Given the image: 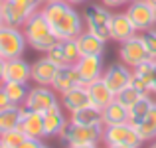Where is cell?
Listing matches in <instances>:
<instances>
[{"mask_svg":"<svg viewBox=\"0 0 156 148\" xmlns=\"http://www.w3.org/2000/svg\"><path fill=\"white\" fill-rule=\"evenodd\" d=\"M42 14L46 16L51 32L57 40H77L85 32L83 14L73 8V4L65 0H55L42 6Z\"/></svg>","mask_w":156,"mask_h":148,"instance_id":"6da1fadb","label":"cell"},{"mask_svg":"<svg viewBox=\"0 0 156 148\" xmlns=\"http://www.w3.org/2000/svg\"><path fill=\"white\" fill-rule=\"evenodd\" d=\"M22 30H24V36L28 40V46H32L34 49H38V51H50L59 42L57 36L51 32L46 16L42 14V10L34 12L28 18V22L22 26Z\"/></svg>","mask_w":156,"mask_h":148,"instance_id":"7a4b0ae2","label":"cell"},{"mask_svg":"<svg viewBox=\"0 0 156 148\" xmlns=\"http://www.w3.org/2000/svg\"><path fill=\"white\" fill-rule=\"evenodd\" d=\"M113 16L115 14H111V8L103 6V4H87L83 10L85 30L95 34L103 42H109V40H113V34H111Z\"/></svg>","mask_w":156,"mask_h":148,"instance_id":"3957f363","label":"cell"},{"mask_svg":"<svg viewBox=\"0 0 156 148\" xmlns=\"http://www.w3.org/2000/svg\"><path fill=\"white\" fill-rule=\"evenodd\" d=\"M103 142L105 144H125L130 148H140L144 144V140L138 134L136 126H133L130 122L103 126Z\"/></svg>","mask_w":156,"mask_h":148,"instance_id":"277c9868","label":"cell"},{"mask_svg":"<svg viewBox=\"0 0 156 148\" xmlns=\"http://www.w3.org/2000/svg\"><path fill=\"white\" fill-rule=\"evenodd\" d=\"M26 46H28V40L24 36L22 28H12V26L0 28V57L2 59L22 57Z\"/></svg>","mask_w":156,"mask_h":148,"instance_id":"5b68a950","label":"cell"},{"mask_svg":"<svg viewBox=\"0 0 156 148\" xmlns=\"http://www.w3.org/2000/svg\"><path fill=\"white\" fill-rule=\"evenodd\" d=\"M59 138L65 144H97L103 140V126H81L67 121Z\"/></svg>","mask_w":156,"mask_h":148,"instance_id":"8992f818","label":"cell"},{"mask_svg":"<svg viewBox=\"0 0 156 148\" xmlns=\"http://www.w3.org/2000/svg\"><path fill=\"white\" fill-rule=\"evenodd\" d=\"M30 0H4L2 2V14H4V26L22 28L28 22L34 12H38Z\"/></svg>","mask_w":156,"mask_h":148,"instance_id":"52a82bcc","label":"cell"},{"mask_svg":"<svg viewBox=\"0 0 156 148\" xmlns=\"http://www.w3.org/2000/svg\"><path fill=\"white\" fill-rule=\"evenodd\" d=\"M59 99H57V93L53 91L50 85H36V87L30 89L26 97V103H24V109L30 111H38V113L46 115L48 111L59 107Z\"/></svg>","mask_w":156,"mask_h":148,"instance_id":"ba28073f","label":"cell"},{"mask_svg":"<svg viewBox=\"0 0 156 148\" xmlns=\"http://www.w3.org/2000/svg\"><path fill=\"white\" fill-rule=\"evenodd\" d=\"M119 57H121V61L125 65H129V67H136L142 61L152 59L144 40H142V36H138V34L121 44V48H119Z\"/></svg>","mask_w":156,"mask_h":148,"instance_id":"9c48e42d","label":"cell"},{"mask_svg":"<svg viewBox=\"0 0 156 148\" xmlns=\"http://www.w3.org/2000/svg\"><path fill=\"white\" fill-rule=\"evenodd\" d=\"M126 16L130 18V22L134 24V28L138 32H146L156 26L154 6H150L146 0H133V2H129Z\"/></svg>","mask_w":156,"mask_h":148,"instance_id":"30bf717a","label":"cell"},{"mask_svg":"<svg viewBox=\"0 0 156 148\" xmlns=\"http://www.w3.org/2000/svg\"><path fill=\"white\" fill-rule=\"evenodd\" d=\"M103 81L109 85V89L117 95L121 93L122 89H126L133 81V67L125 63H115V65H109V67L103 71Z\"/></svg>","mask_w":156,"mask_h":148,"instance_id":"8fae6325","label":"cell"},{"mask_svg":"<svg viewBox=\"0 0 156 148\" xmlns=\"http://www.w3.org/2000/svg\"><path fill=\"white\" fill-rule=\"evenodd\" d=\"M77 71L81 77V85H89L95 79L103 77L105 65H103V55H81L79 61L75 63Z\"/></svg>","mask_w":156,"mask_h":148,"instance_id":"7c38bea8","label":"cell"},{"mask_svg":"<svg viewBox=\"0 0 156 148\" xmlns=\"http://www.w3.org/2000/svg\"><path fill=\"white\" fill-rule=\"evenodd\" d=\"M18 129L22 130L28 138H38V140H44V138H46V134H44V115L38 113V111L24 109Z\"/></svg>","mask_w":156,"mask_h":148,"instance_id":"4fadbf2b","label":"cell"},{"mask_svg":"<svg viewBox=\"0 0 156 148\" xmlns=\"http://www.w3.org/2000/svg\"><path fill=\"white\" fill-rule=\"evenodd\" d=\"M77 85H81V77H79V71H77L75 65L59 67L57 73H55V77H53V81H51V89L57 93V95H61V93L77 87Z\"/></svg>","mask_w":156,"mask_h":148,"instance_id":"5bb4252c","label":"cell"},{"mask_svg":"<svg viewBox=\"0 0 156 148\" xmlns=\"http://www.w3.org/2000/svg\"><path fill=\"white\" fill-rule=\"evenodd\" d=\"M87 87V93H89V101H91L93 107H97V109H107V107L111 105V103L115 101V93L109 89V85L103 81V77H99V79H95L93 83L85 85Z\"/></svg>","mask_w":156,"mask_h":148,"instance_id":"9a60e30c","label":"cell"},{"mask_svg":"<svg viewBox=\"0 0 156 148\" xmlns=\"http://www.w3.org/2000/svg\"><path fill=\"white\" fill-rule=\"evenodd\" d=\"M32 79V65L24 61L22 57H14V59H6L4 65V81H20V83H28Z\"/></svg>","mask_w":156,"mask_h":148,"instance_id":"2e32d148","label":"cell"},{"mask_svg":"<svg viewBox=\"0 0 156 148\" xmlns=\"http://www.w3.org/2000/svg\"><path fill=\"white\" fill-rule=\"evenodd\" d=\"M59 97H61L59 99L61 107H63L65 111H69V113L79 111V109H83V107L91 105V101H89V93H87V87H85V85H77V87L61 93Z\"/></svg>","mask_w":156,"mask_h":148,"instance_id":"e0dca14e","label":"cell"},{"mask_svg":"<svg viewBox=\"0 0 156 148\" xmlns=\"http://www.w3.org/2000/svg\"><path fill=\"white\" fill-rule=\"evenodd\" d=\"M57 65L53 63L50 57H40L38 61L32 63V81H36L38 85H50L51 87V81L57 73Z\"/></svg>","mask_w":156,"mask_h":148,"instance_id":"ac0fdd59","label":"cell"},{"mask_svg":"<svg viewBox=\"0 0 156 148\" xmlns=\"http://www.w3.org/2000/svg\"><path fill=\"white\" fill-rule=\"evenodd\" d=\"M111 34H113V40L119 44L130 40L133 36L138 34V30L134 28V24L130 22V18L126 16V12H119V14L113 16V26H111Z\"/></svg>","mask_w":156,"mask_h":148,"instance_id":"d6986e66","label":"cell"},{"mask_svg":"<svg viewBox=\"0 0 156 148\" xmlns=\"http://www.w3.org/2000/svg\"><path fill=\"white\" fill-rule=\"evenodd\" d=\"M65 125H67V118L63 117V107L61 105L44 115V134H46V138L59 136Z\"/></svg>","mask_w":156,"mask_h":148,"instance_id":"ffe728a7","label":"cell"},{"mask_svg":"<svg viewBox=\"0 0 156 148\" xmlns=\"http://www.w3.org/2000/svg\"><path fill=\"white\" fill-rule=\"evenodd\" d=\"M69 122H75L81 126H103V113H101V109L89 105L69 113Z\"/></svg>","mask_w":156,"mask_h":148,"instance_id":"44dd1931","label":"cell"},{"mask_svg":"<svg viewBox=\"0 0 156 148\" xmlns=\"http://www.w3.org/2000/svg\"><path fill=\"white\" fill-rule=\"evenodd\" d=\"M105 44L101 38H97L95 34L85 30L83 34L77 38V46H79L81 55H103L105 53Z\"/></svg>","mask_w":156,"mask_h":148,"instance_id":"7402d4cb","label":"cell"},{"mask_svg":"<svg viewBox=\"0 0 156 148\" xmlns=\"http://www.w3.org/2000/svg\"><path fill=\"white\" fill-rule=\"evenodd\" d=\"M0 87L4 89V93L8 95L12 105L24 107L26 97H28V93H30L28 83H20V81H4V83H0Z\"/></svg>","mask_w":156,"mask_h":148,"instance_id":"603a6c76","label":"cell"},{"mask_svg":"<svg viewBox=\"0 0 156 148\" xmlns=\"http://www.w3.org/2000/svg\"><path fill=\"white\" fill-rule=\"evenodd\" d=\"M103 113V126L111 125H121V122H129V109L121 105V103L113 101L107 109L101 111Z\"/></svg>","mask_w":156,"mask_h":148,"instance_id":"cb8c5ba5","label":"cell"},{"mask_svg":"<svg viewBox=\"0 0 156 148\" xmlns=\"http://www.w3.org/2000/svg\"><path fill=\"white\" fill-rule=\"evenodd\" d=\"M152 103H154L152 95H142L140 99H138V101L129 109V122H130V125H133V126H138V125H140V122L144 121V117L148 115Z\"/></svg>","mask_w":156,"mask_h":148,"instance_id":"d4e9b609","label":"cell"},{"mask_svg":"<svg viewBox=\"0 0 156 148\" xmlns=\"http://www.w3.org/2000/svg\"><path fill=\"white\" fill-rule=\"evenodd\" d=\"M22 113H24V107H18V105H10L0 111V134L6 132V130L16 129L20 125Z\"/></svg>","mask_w":156,"mask_h":148,"instance_id":"484cf974","label":"cell"},{"mask_svg":"<svg viewBox=\"0 0 156 148\" xmlns=\"http://www.w3.org/2000/svg\"><path fill=\"white\" fill-rule=\"evenodd\" d=\"M136 130H138V134L142 136V140H144V142L156 140V99H154L152 107H150L148 115L144 117V121L136 126Z\"/></svg>","mask_w":156,"mask_h":148,"instance_id":"4316f807","label":"cell"},{"mask_svg":"<svg viewBox=\"0 0 156 148\" xmlns=\"http://www.w3.org/2000/svg\"><path fill=\"white\" fill-rule=\"evenodd\" d=\"M26 134L22 132V130L16 126V129H12V130H6V132H2L0 134V142H2L6 148H18L20 144H22L24 140H26Z\"/></svg>","mask_w":156,"mask_h":148,"instance_id":"83f0119b","label":"cell"},{"mask_svg":"<svg viewBox=\"0 0 156 148\" xmlns=\"http://www.w3.org/2000/svg\"><path fill=\"white\" fill-rule=\"evenodd\" d=\"M140 97H142V93H140V91H136L133 85H129L126 89H122L121 93H117V95H115V101L121 103L125 109H130V107H133Z\"/></svg>","mask_w":156,"mask_h":148,"instance_id":"f1b7e54d","label":"cell"},{"mask_svg":"<svg viewBox=\"0 0 156 148\" xmlns=\"http://www.w3.org/2000/svg\"><path fill=\"white\" fill-rule=\"evenodd\" d=\"M59 46L63 49L69 65H75L77 61H79L81 51H79V46H77V40H59Z\"/></svg>","mask_w":156,"mask_h":148,"instance_id":"f546056e","label":"cell"},{"mask_svg":"<svg viewBox=\"0 0 156 148\" xmlns=\"http://www.w3.org/2000/svg\"><path fill=\"white\" fill-rule=\"evenodd\" d=\"M46 55L50 57L57 67H65V65H69V61H67V57H65L63 49H61V46H59V42H57L55 46L50 49V51H46Z\"/></svg>","mask_w":156,"mask_h":148,"instance_id":"4dcf8cb0","label":"cell"},{"mask_svg":"<svg viewBox=\"0 0 156 148\" xmlns=\"http://www.w3.org/2000/svg\"><path fill=\"white\" fill-rule=\"evenodd\" d=\"M140 36H142V40H144L146 48H148L150 57H152V59H156V26L150 28V30H146V32H142Z\"/></svg>","mask_w":156,"mask_h":148,"instance_id":"1f68e13d","label":"cell"},{"mask_svg":"<svg viewBox=\"0 0 156 148\" xmlns=\"http://www.w3.org/2000/svg\"><path fill=\"white\" fill-rule=\"evenodd\" d=\"M42 144H44V142L38 140V138H26L18 148H42Z\"/></svg>","mask_w":156,"mask_h":148,"instance_id":"d6a6232c","label":"cell"},{"mask_svg":"<svg viewBox=\"0 0 156 148\" xmlns=\"http://www.w3.org/2000/svg\"><path fill=\"white\" fill-rule=\"evenodd\" d=\"M130 0H101V4L107 8H121V6H125V4H129Z\"/></svg>","mask_w":156,"mask_h":148,"instance_id":"836d02e7","label":"cell"},{"mask_svg":"<svg viewBox=\"0 0 156 148\" xmlns=\"http://www.w3.org/2000/svg\"><path fill=\"white\" fill-rule=\"evenodd\" d=\"M12 103H10V99H8V95L4 93V89L0 87V111L2 109H6V107H10Z\"/></svg>","mask_w":156,"mask_h":148,"instance_id":"e575fe53","label":"cell"},{"mask_svg":"<svg viewBox=\"0 0 156 148\" xmlns=\"http://www.w3.org/2000/svg\"><path fill=\"white\" fill-rule=\"evenodd\" d=\"M65 148H97V144H67Z\"/></svg>","mask_w":156,"mask_h":148,"instance_id":"d590c367","label":"cell"},{"mask_svg":"<svg viewBox=\"0 0 156 148\" xmlns=\"http://www.w3.org/2000/svg\"><path fill=\"white\" fill-rule=\"evenodd\" d=\"M4 65H6V59L0 57V83H2V79H4Z\"/></svg>","mask_w":156,"mask_h":148,"instance_id":"8d00e7d4","label":"cell"},{"mask_svg":"<svg viewBox=\"0 0 156 148\" xmlns=\"http://www.w3.org/2000/svg\"><path fill=\"white\" fill-rule=\"evenodd\" d=\"M65 2H69V4H73V6H75V4H85L87 0H65Z\"/></svg>","mask_w":156,"mask_h":148,"instance_id":"74e56055","label":"cell"},{"mask_svg":"<svg viewBox=\"0 0 156 148\" xmlns=\"http://www.w3.org/2000/svg\"><path fill=\"white\" fill-rule=\"evenodd\" d=\"M4 26V14H2V2H0V28Z\"/></svg>","mask_w":156,"mask_h":148,"instance_id":"f35d334b","label":"cell"},{"mask_svg":"<svg viewBox=\"0 0 156 148\" xmlns=\"http://www.w3.org/2000/svg\"><path fill=\"white\" fill-rule=\"evenodd\" d=\"M107 148H130V146H125V144H107Z\"/></svg>","mask_w":156,"mask_h":148,"instance_id":"ab89813d","label":"cell"},{"mask_svg":"<svg viewBox=\"0 0 156 148\" xmlns=\"http://www.w3.org/2000/svg\"><path fill=\"white\" fill-rule=\"evenodd\" d=\"M150 95L156 97V77H154V81H152V91H150Z\"/></svg>","mask_w":156,"mask_h":148,"instance_id":"60d3db41","label":"cell"},{"mask_svg":"<svg viewBox=\"0 0 156 148\" xmlns=\"http://www.w3.org/2000/svg\"><path fill=\"white\" fill-rule=\"evenodd\" d=\"M146 2H148L150 6H154V8H156V0H146Z\"/></svg>","mask_w":156,"mask_h":148,"instance_id":"b9f144b4","label":"cell"},{"mask_svg":"<svg viewBox=\"0 0 156 148\" xmlns=\"http://www.w3.org/2000/svg\"><path fill=\"white\" fill-rule=\"evenodd\" d=\"M150 148H156V140H152V144H150Z\"/></svg>","mask_w":156,"mask_h":148,"instance_id":"7bdbcfd3","label":"cell"},{"mask_svg":"<svg viewBox=\"0 0 156 148\" xmlns=\"http://www.w3.org/2000/svg\"><path fill=\"white\" fill-rule=\"evenodd\" d=\"M48 2H55V0H44V4H48Z\"/></svg>","mask_w":156,"mask_h":148,"instance_id":"ee69618b","label":"cell"},{"mask_svg":"<svg viewBox=\"0 0 156 148\" xmlns=\"http://www.w3.org/2000/svg\"><path fill=\"white\" fill-rule=\"evenodd\" d=\"M42 148H50V146H48V144H42Z\"/></svg>","mask_w":156,"mask_h":148,"instance_id":"f6af8a7d","label":"cell"},{"mask_svg":"<svg viewBox=\"0 0 156 148\" xmlns=\"http://www.w3.org/2000/svg\"><path fill=\"white\" fill-rule=\"evenodd\" d=\"M0 148H6V146H4V144H2V142H0Z\"/></svg>","mask_w":156,"mask_h":148,"instance_id":"bcb514c9","label":"cell"},{"mask_svg":"<svg viewBox=\"0 0 156 148\" xmlns=\"http://www.w3.org/2000/svg\"><path fill=\"white\" fill-rule=\"evenodd\" d=\"M154 14H156V8H154Z\"/></svg>","mask_w":156,"mask_h":148,"instance_id":"7dc6e473","label":"cell"},{"mask_svg":"<svg viewBox=\"0 0 156 148\" xmlns=\"http://www.w3.org/2000/svg\"><path fill=\"white\" fill-rule=\"evenodd\" d=\"M0 2H4V0H0Z\"/></svg>","mask_w":156,"mask_h":148,"instance_id":"c3c4849f","label":"cell"},{"mask_svg":"<svg viewBox=\"0 0 156 148\" xmlns=\"http://www.w3.org/2000/svg\"><path fill=\"white\" fill-rule=\"evenodd\" d=\"M130 2H133V0H130Z\"/></svg>","mask_w":156,"mask_h":148,"instance_id":"681fc988","label":"cell"}]
</instances>
